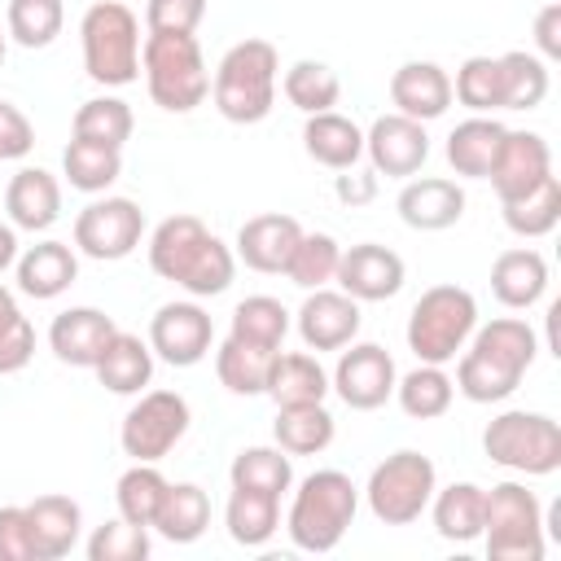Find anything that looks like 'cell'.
<instances>
[{"mask_svg":"<svg viewBox=\"0 0 561 561\" xmlns=\"http://www.w3.org/2000/svg\"><path fill=\"white\" fill-rule=\"evenodd\" d=\"M206 18V0H149L145 4V31H197Z\"/></svg>","mask_w":561,"mask_h":561,"instance_id":"obj_49","label":"cell"},{"mask_svg":"<svg viewBox=\"0 0 561 561\" xmlns=\"http://www.w3.org/2000/svg\"><path fill=\"white\" fill-rule=\"evenodd\" d=\"M215 324L197 302H162L149 320V351L171 368H193L210 355Z\"/></svg>","mask_w":561,"mask_h":561,"instance_id":"obj_14","label":"cell"},{"mask_svg":"<svg viewBox=\"0 0 561 561\" xmlns=\"http://www.w3.org/2000/svg\"><path fill=\"white\" fill-rule=\"evenodd\" d=\"M149 557V526H136L127 517H114L92 530L88 561H145Z\"/></svg>","mask_w":561,"mask_h":561,"instance_id":"obj_48","label":"cell"},{"mask_svg":"<svg viewBox=\"0 0 561 561\" xmlns=\"http://www.w3.org/2000/svg\"><path fill=\"white\" fill-rule=\"evenodd\" d=\"M280 92H285V101H289L294 110H302V114H320V110H333V105H337V96H342V79H337L333 66L302 57V61H294V66L285 70Z\"/></svg>","mask_w":561,"mask_h":561,"instance_id":"obj_41","label":"cell"},{"mask_svg":"<svg viewBox=\"0 0 561 561\" xmlns=\"http://www.w3.org/2000/svg\"><path fill=\"white\" fill-rule=\"evenodd\" d=\"M399 368L390 359L386 346L377 342H351V351L337 355V368L329 377V390H337V399L355 412H373L394 394Z\"/></svg>","mask_w":561,"mask_h":561,"instance_id":"obj_13","label":"cell"},{"mask_svg":"<svg viewBox=\"0 0 561 561\" xmlns=\"http://www.w3.org/2000/svg\"><path fill=\"white\" fill-rule=\"evenodd\" d=\"M333 280L342 285V294H351L355 302H386L403 289V259L390 245L377 241H359L351 250H342Z\"/></svg>","mask_w":561,"mask_h":561,"instance_id":"obj_16","label":"cell"},{"mask_svg":"<svg viewBox=\"0 0 561 561\" xmlns=\"http://www.w3.org/2000/svg\"><path fill=\"white\" fill-rule=\"evenodd\" d=\"M118 333V324L96 307H70L48 324V346L70 368H92L105 351V342Z\"/></svg>","mask_w":561,"mask_h":561,"instance_id":"obj_21","label":"cell"},{"mask_svg":"<svg viewBox=\"0 0 561 561\" xmlns=\"http://www.w3.org/2000/svg\"><path fill=\"white\" fill-rule=\"evenodd\" d=\"M31 145H35L31 118L13 101H0V158H26Z\"/></svg>","mask_w":561,"mask_h":561,"instance_id":"obj_52","label":"cell"},{"mask_svg":"<svg viewBox=\"0 0 561 561\" xmlns=\"http://www.w3.org/2000/svg\"><path fill=\"white\" fill-rule=\"evenodd\" d=\"M272 355H276V351L254 346V342H241V337L228 333V337L219 342V351H215V373H219L224 390H232V394H263Z\"/></svg>","mask_w":561,"mask_h":561,"instance_id":"obj_37","label":"cell"},{"mask_svg":"<svg viewBox=\"0 0 561 561\" xmlns=\"http://www.w3.org/2000/svg\"><path fill=\"white\" fill-rule=\"evenodd\" d=\"M18 263V228L13 224H0V272Z\"/></svg>","mask_w":561,"mask_h":561,"instance_id":"obj_55","label":"cell"},{"mask_svg":"<svg viewBox=\"0 0 561 561\" xmlns=\"http://www.w3.org/2000/svg\"><path fill=\"white\" fill-rule=\"evenodd\" d=\"M302 237V224L294 215H280V210H267V215H254L237 228V259L263 276H280L294 245Z\"/></svg>","mask_w":561,"mask_h":561,"instance_id":"obj_20","label":"cell"},{"mask_svg":"<svg viewBox=\"0 0 561 561\" xmlns=\"http://www.w3.org/2000/svg\"><path fill=\"white\" fill-rule=\"evenodd\" d=\"M206 526H210V495L197 482H171L153 517V530L171 543H193L206 535Z\"/></svg>","mask_w":561,"mask_h":561,"instance_id":"obj_32","label":"cell"},{"mask_svg":"<svg viewBox=\"0 0 561 561\" xmlns=\"http://www.w3.org/2000/svg\"><path fill=\"white\" fill-rule=\"evenodd\" d=\"M543 175H552V149H548V140H543L539 131H504V140H500V149H495V162H491V171H486L495 197H500V202L522 197V193H530Z\"/></svg>","mask_w":561,"mask_h":561,"instance_id":"obj_18","label":"cell"},{"mask_svg":"<svg viewBox=\"0 0 561 561\" xmlns=\"http://www.w3.org/2000/svg\"><path fill=\"white\" fill-rule=\"evenodd\" d=\"M500 210H504L508 232H517V237H526V241H530V237H548V232L561 224V180H557V175H543L530 193L500 202Z\"/></svg>","mask_w":561,"mask_h":561,"instance_id":"obj_36","label":"cell"},{"mask_svg":"<svg viewBox=\"0 0 561 561\" xmlns=\"http://www.w3.org/2000/svg\"><path fill=\"white\" fill-rule=\"evenodd\" d=\"M9 224L22 232H48L61 215V184L44 167H22L4 188Z\"/></svg>","mask_w":561,"mask_h":561,"instance_id":"obj_23","label":"cell"},{"mask_svg":"<svg viewBox=\"0 0 561 561\" xmlns=\"http://www.w3.org/2000/svg\"><path fill=\"white\" fill-rule=\"evenodd\" d=\"M535 44H539V57L543 61H557L561 57V0L543 4L539 18H535Z\"/></svg>","mask_w":561,"mask_h":561,"instance_id":"obj_53","label":"cell"},{"mask_svg":"<svg viewBox=\"0 0 561 561\" xmlns=\"http://www.w3.org/2000/svg\"><path fill=\"white\" fill-rule=\"evenodd\" d=\"M430 517L434 530L447 543H473L482 539V517H486V491L478 482H451V486H434L430 500Z\"/></svg>","mask_w":561,"mask_h":561,"instance_id":"obj_30","label":"cell"},{"mask_svg":"<svg viewBox=\"0 0 561 561\" xmlns=\"http://www.w3.org/2000/svg\"><path fill=\"white\" fill-rule=\"evenodd\" d=\"M18 316H22V311H18V298H13V294L0 285V329H4L9 320H18Z\"/></svg>","mask_w":561,"mask_h":561,"instance_id":"obj_56","label":"cell"},{"mask_svg":"<svg viewBox=\"0 0 561 561\" xmlns=\"http://www.w3.org/2000/svg\"><path fill=\"white\" fill-rule=\"evenodd\" d=\"M394 399H399V408H403L412 421H434V416H443V412L451 408L456 386H451V377L443 373V364H416L408 377L394 381Z\"/></svg>","mask_w":561,"mask_h":561,"instance_id":"obj_38","label":"cell"},{"mask_svg":"<svg viewBox=\"0 0 561 561\" xmlns=\"http://www.w3.org/2000/svg\"><path fill=\"white\" fill-rule=\"evenodd\" d=\"M4 22H9L13 44H22V48H48L61 35L66 9H61V0H9Z\"/></svg>","mask_w":561,"mask_h":561,"instance_id":"obj_46","label":"cell"},{"mask_svg":"<svg viewBox=\"0 0 561 561\" xmlns=\"http://www.w3.org/2000/svg\"><path fill=\"white\" fill-rule=\"evenodd\" d=\"M131 127H136L131 105L118 101V96H92V101H83L75 110V123H70L75 140H92V145H110V149H123L131 140Z\"/></svg>","mask_w":561,"mask_h":561,"instance_id":"obj_42","label":"cell"},{"mask_svg":"<svg viewBox=\"0 0 561 561\" xmlns=\"http://www.w3.org/2000/svg\"><path fill=\"white\" fill-rule=\"evenodd\" d=\"M337 259H342V245L329 237V232H302L289 263H285V276L298 285V289H320L333 280L337 272Z\"/></svg>","mask_w":561,"mask_h":561,"instance_id":"obj_45","label":"cell"},{"mask_svg":"<svg viewBox=\"0 0 561 561\" xmlns=\"http://www.w3.org/2000/svg\"><path fill=\"white\" fill-rule=\"evenodd\" d=\"M364 153L373 162L377 175H390V180H408L425 167L430 158V136H425V123L408 118V114H381L373 118V127L364 131Z\"/></svg>","mask_w":561,"mask_h":561,"instance_id":"obj_15","label":"cell"},{"mask_svg":"<svg viewBox=\"0 0 561 561\" xmlns=\"http://www.w3.org/2000/svg\"><path fill=\"white\" fill-rule=\"evenodd\" d=\"M263 394H267L276 408L324 403V394H329V373H324L320 359L307 355V351H276V355H272V368H267Z\"/></svg>","mask_w":561,"mask_h":561,"instance_id":"obj_28","label":"cell"},{"mask_svg":"<svg viewBox=\"0 0 561 561\" xmlns=\"http://www.w3.org/2000/svg\"><path fill=\"white\" fill-rule=\"evenodd\" d=\"M543 289H548V259L539 250L517 245V250L495 254V263H491V294L504 307L526 311V307H535L543 298Z\"/></svg>","mask_w":561,"mask_h":561,"instance_id":"obj_26","label":"cell"},{"mask_svg":"<svg viewBox=\"0 0 561 561\" xmlns=\"http://www.w3.org/2000/svg\"><path fill=\"white\" fill-rule=\"evenodd\" d=\"M535 355H539L535 329L526 320H517V316H500V320L473 329V337L460 351L451 386L469 403H500L522 386V377L535 364Z\"/></svg>","mask_w":561,"mask_h":561,"instance_id":"obj_1","label":"cell"},{"mask_svg":"<svg viewBox=\"0 0 561 561\" xmlns=\"http://www.w3.org/2000/svg\"><path fill=\"white\" fill-rule=\"evenodd\" d=\"M167 486H171V482L158 473V465H149V460H131V469H127V473L118 478V486H114L118 517H127V522L153 530V517H158V508H162Z\"/></svg>","mask_w":561,"mask_h":561,"instance_id":"obj_44","label":"cell"},{"mask_svg":"<svg viewBox=\"0 0 561 561\" xmlns=\"http://www.w3.org/2000/svg\"><path fill=\"white\" fill-rule=\"evenodd\" d=\"M31 355H35V329H31L26 316H18L0 329V377L22 373L31 364Z\"/></svg>","mask_w":561,"mask_h":561,"instance_id":"obj_51","label":"cell"},{"mask_svg":"<svg viewBox=\"0 0 561 561\" xmlns=\"http://www.w3.org/2000/svg\"><path fill=\"white\" fill-rule=\"evenodd\" d=\"M434 486H438V473H434V460L403 447V451H390L373 473H368V508L377 522L386 526H412L430 500H434Z\"/></svg>","mask_w":561,"mask_h":561,"instance_id":"obj_10","label":"cell"},{"mask_svg":"<svg viewBox=\"0 0 561 561\" xmlns=\"http://www.w3.org/2000/svg\"><path fill=\"white\" fill-rule=\"evenodd\" d=\"M359 333V302L342 289H307L298 307V337L307 351H342Z\"/></svg>","mask_w":561,"mask_h":561,"instance_id":"obj_17","label":"cell"},{"mask_svg":"<svg viewBox=\"0 0 561 561\" xmlns=\"http://www.w3.org/2000/svg\"><path fill=\"white\" fill-rule=\"evenodd\" d=\"M83 70L101 88H127L140 79V18L123 0L88 4L79 22Z\"/></svg>","mask_w":561,"mask_h":561,"instance_id":"obj_6","label":"cell"},{"mask_svg":"<svg viewBox=\"0 0 561 561\" xmlns=\"http://www.w3.org/2000/svg\"><path fill=\"white\" fill-rule=\"evenodd\" d=\"M482 451L513 469V473H557L561 469V425L543 412H500L486 430H482Z\"/></svg>","mask_w":561,"mask_h":561,"instance_id":"obj_8","label":"cell"},{"mask_svg":"<svg viewBox=\"0 0 561 561\" xmlns=\"http://www.w3.org/2000/svg\"><path fill=\"white\" fill-rule=\"evenodd\" d=\"M26 522H31V539H35V561L70 557V548L79 543V530H83V513L70 495H35L26 504Z\"/></svg>","mask_w":561,"mask_h":561,"instance_id":"obj_24","label":"cell"},{"mask_svg":"<svg viewBox=\"0 0 561 561\" xmlns=\"http://www.w3.org/2000/svg\"><path fill=\"white\" fill-rule=\"evenodd\" d=\"M394 210L416 232H443V228L460 224V215H465V188L456 180H447V175H421V180H408L399 188Z\"/></svg>","mask_w":561,"mask_h":561,"instance_id":"obj_19","label":"cell"},{"mask_svg":"<svg viewBox=\"0 0 561 561\" xmlns=\"http://www.w3.org/2000/svg\"><path fill=\"white\" fill-rule=\"evenodd\" d=\"M18 289L26 294V298H39V302H48V298H57V294H66L70 285H75V276H79V254L66 245V241H39V245H31L26 254H18Z\"/></svg>","mask_w":561,"mask_h":561,"instance_id":"obj_25","label":"cell"},{"mask_svg":"<svg viewBox=\"0 0 561 561\" xmlns=\"http://www.w3.org/2000/svg\"><path fill=\"white\" fill-rule=\"evenodd\" d=\"M504 131L508 127L500 118H491V114H473V118L456 123L451 136H447V162H451V171L465 175V180H486Z\"/></svg>","mask_w":561,"mask_h":561,"instance_id":"obj_31","label":"cell"},{"mask_svg":"<svg viewBox=\"0 0 561 561\" xmlns=\"http://www.w3.org/2000/svg\"><path fill=\"white\" fill-rule=\"evenodd\" d=\"M228 478H232V486L263 491V495L280 500L294 486V465H289V451H280V447H241L232 456Z\"/></svg>","mask_w":561,"mask_h":561,"instance_id":"obj_40","label":"cell"},{"mask_svg":"<svg viewBox=\"0 0 561 561\" xmlns=\"http://www.w3.org/2000/svg\"><path fill=\"white\" fill-rule=\"evenodd\" d=\"M145 237V210L131 197H96L75 215V250L96 263L127 259Z\"/></svg>","mask_w":561,"mask_h":561,"instance_id":"obj_12","label":"cell"},{"mask_svg":"<svg viewBox=\"0 0 561 561\" xmlns=\"http://www.w3.org/2000/svg\"><path fill=\"white\" fill-rule=\"evenodd\" d=\"M302 149L311 162H320L329 171H346L364 158V131L346 114L320 110V114H307V123H302Z\"/></svg>","mask_w":561,"mask_h":561,"instance_id":"obj_27","label":"cell"},{"mask_svg":"<svg viewBox=\"0 0 561 561\" xmlns=\"http://www.w3.org/2000/svg\"><path fill=\"white\" fill-rule=\"evenodd\" d=\"M451 96L473 114L500 110V57H465L451 79Z\"/></svg>","mask_w":561,"mask_h":561,"instance_id":"obj_47","label":"cell"},{"mask_svg":"<svg viewBox=\"0 0 561 561\" xmlns=\"http://www.w3.org/2000/svg\"><path fill=\"white\" fill-rule=\"evenodd\" d=\"M0 561H35L26 504H4L0 508Z\"/></svg>","mask_w":561,"mask_h":561,"instance_id":"obj_50","label":"cell"},{"mask_svg":"<svg viewBox=\"0 0 561 561\" xmlns=\"http://www.w3.org/2000/svg\"><path fill=\"white\" fill-rule=\"evenodd\" d=\"M232 337L241 342H254V346H267V351H280L285 333H289V311L280 298L272 294H250L232 307Z\"/></svg>","mask_w":561,"mask_h":561,"instance_id":"obj_43","label":"cell"},{"mask_svg":"<svg viewBox=\"0 0 561 561\" xmlns=\"http://www.w3.org/2000/svg\"><path fill=\"white\" fill-rule=\"evenodd\" d=\"M478 329V302L465 285H430L408 311V351L421 364H451Z\"/></svg>","mask_w":561,"mask_h":561,"instance_id":"obj_7","label":"cell"},{"mask_svg":"<svg viewBox=\"0 0 561 561\" xmlns=\"http://www.w3.org/2000/svg\"><path fill=\"white\" fill-rule=\"evenodd\" d=\"M140 70L153 105L167 114H188L210 96V70L188 31H149L140 44Z\"/></svg>","mask_w":561,"mask_h":561,"instance_id":"obj_3","label":"cell"},{"mask_svg":"<svg viewBox=\"0 0 561 561\" xmlns=\"http://www.w3.org/2000/svg\"><path fill=\"white\" fill-rule=\"evenodd\" d=\"M61 171H66L70 188H79V193H105L123 175V149L92 145V140H70L61 149Z\"/></svg>","mask_w":561,"mask_h":561,"instance_id":"obj_39","label":"cell"},{"mask_svg":"<svg viewBox=\"0 0 561 561\" xmlns=\"http://www.w3.org/2000/svg\"><path fill=\"white\" fill-rule=\"evenodd\" d=\"M359 513V486L342 469H316L298 482L285 530L302 552H333Z\"/></svg>","mask_w":561,"mask_h":561,"instance_id":"obj_4","label":"cell"},{"mask_svg":"<svg viewBox=\"0 0 561 561\" xmlns=\"http://www.w3.org/2000/svg\"><path fill=\"white\" fill-rule=\"evenodd\" d=\"M276 75L280 57L267 39H241L232 44L210 79V101L228 123H263L276 105Z\"/></svg>","mask_w":561,"mask_h":561,"instance_id":"obj_5","label":"cell"},{"mask_svg":"<svg viewBox=\"0 0 561 561\" xmlns=\"http://www.w3.org/2000/svg\"><path fill=\"white\" fill-rule=\"evenodd\" d=\"M96 381L110 390V394H140L149 381H153V351L149 342H140L136 333H114L101 351V359L92 364Z\"/></svg>","mask_w":561,"mask_h":561,"instance_id":"obj_29","label":"cell"},{"mask_svg":"<svg viewBox=\"0 0 561 561\" xmlns=\"http://www.w3.org/2000/svg\"><path fill=\"white\" fill-rule=\"evenodd\" d=\"M390 101L399 114H408L416 123L443 118L451 105V75L438 61H403L390 75Z\"/></svg>","mask_w":561,"mask_h":561,"instance_id":"obj_22","label":"cell"},{"mask_svg":"<svg viewBox=\"0 0 561 561\" xmlns=\"http://www.w3.org/2000/svg\"><path fill=\"white\" fill-rule=\"evenodd\" d=\"M272 438L280 451L289 456H316L333 443V412L324 403H294V408H276V425Z\"/></svg>","mask_w":561,"mask_h":561,"instance_id":"obj_33","label":"cell"},{"mask_svg":"<svg viewBox=\"0 0 561 561\" xmlns=\"http://www.w3.org/2000/svg\"><path fill=\"white\" fill-rule=\"evenodd\" d=\"M548 61L539 53L513 48L500 57V110H535L548 96Z\"/></svg>","mask_w":561,"mask_h":561,"instance_id":"obj_35","label":"cell"},{"mask_svg":"<svg viewBox=\"0 0 561 561\" xmlns=\"http://www.w3.org/2000/svg\"><path fill=\"white\" fill-rule=\"evenodd\" d=\"M224 526H228L232 543H241V548H263V543L276 535V526H280V500H276V495H263V491L232 486L228 508H224Z\"/></svg>","mask_w":561,"mask_h":561,"instance_id":"obj_34","label":"cell"},{"mask_svg":"<svg viewBox=\"0 0 561 561\" xmlns=\"http://www.w3.org/2000/svg\"><path fill=\"white\" fill-rule=\"evenodd\" d=\"M333 193H337V202H351V206L373 202V193H377V171H355V167H346V171L333 180Z\"/></svg>","mask_w":561,"mask_h":561,"instance_id":"obj_54","label":"cell"},{"mask_svg":"<svg viewBox=\"0 0 561 561\" xmlns=\"http://www.w3.org/2000/svg\"><path fill=\"white\" fill-rule=\"evenodd\" d=\"M0 61H4V35H0Z\"/></svg>","mask_w":561,"mask_h":561,"instance_id":"obj_57","label":"cell"},{"mask_svg":"<svg viewBox=\"0 0 561 561\" xmlns=\"http://www.w3.org/2000/svg\"><path fill=\"white\" fill-rule=\"evenodd\" d=\"M482 539L491 561H543V508L522 482H495L486 491Z\"/></svg>","mask_w":561,"mask_h":561,"instance_id":"obj_9","label":"cell"},{"mask_svg":"<svg viewBox=\"0 0 561 561\" xmlns=\"http://www.w3.org/2000/svg\"><path fill=\"white\" fill-rule=\"evenodd\" d=\"M188 421H193V412H188L184 394H175V390H145L127 408V416L118 425V447L131 460L158 465L188 434Z\"/></svg>","mask_w":561,"mask_h":561,"instance_id":"obj_11","label":"cell"},{"mask_svg":"<svg viewBox=\"0 0 561 561\" xmlns=\"http://www.w3.org/2000/svg\"><path fill=\"white\" fill-rule=\"evenodd\" d=\"M149 267L193 298H215L232 285L237 254L197 215H171L149 237Z\"/></svg>","mask_w":561,"mask_h":561,"instance_id":"obj_2","label":"cell"}]
</instances>
